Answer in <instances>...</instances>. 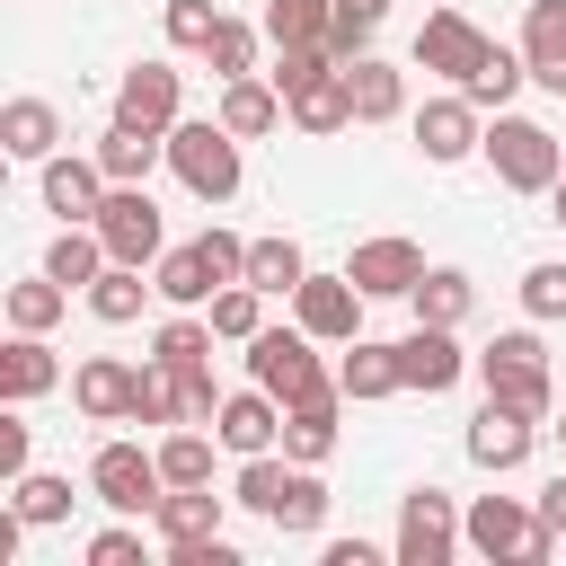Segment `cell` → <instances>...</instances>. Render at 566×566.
<instances>
[{
	"instance_id": "1",
	"label": "cell",
	"mask_w": 566,
	"mask_h": 566,
	"mask_svg": "<svg viewBox=\"0 0 566 566\" xmlns=\"http://www.w3.org/2000/svg\"><path fill=\"white\" fill-rule=\"evenodd\" d=\"M248 380L256 389H274L283 407H318V398H345L336 389V371L318 363V336L292 318V327H256L248 336Z\"/></svg>"
},
{
	"instance_id": "2",
	"label": "cell",
	"mask_w": 566,
	"mask_h": 566,
	"mask_svg": "<svg viewBox=\"0 0 566 566\" xmlns=\"http://www.w3.org/2000/svg\"><path fill=\"white\" fill-rule=\"evenodd\" d=\"M168 168H177V186L195 195V203H230L239 195V133L221 124V115H203V124H168Z\"/></svg>"
},
{
	"instance_id": "3",
	"label": "cell",
	"mask_w": 566,
	"mask_h": 566,
	"mask_svg": "<svg viewBox=\"0 0 566 566\" xmlns=\"http://www.w3.org/2000/svg\"><path fill=\"white\" fill-rule=\"evenodd\" d=\"M486 168H495V186H513V195H548V186L566 177V150H557L548 124L495 106V124H486Z\"/></svg>"
},
{
	"instance_id": "4",
	"label": "cell",
	"mask_w": 566,
	"mask_h": 566,
	"mask_svg": "<svg viewBox=\"0 0 566 566\" xmlns=\"http://www.w3.org/2000/svg\"><path fill=\"white\" fill-rule=\"evenodd\" d=\"M469 371L486 380V398H513V407H531L539 424L557 416V389H548V345H539L531 327H504V336H495Z\"/></svg>"
},
{
	"instance_id": "5",
	"label": "cell",
	"mask_w": 566,
	"mask_h": 566,
	"mask_svg": "<svg viewBox=\"0 0 566 566\" xmlns=\"http://www.w3.org/2000/svg\"><path fill=\"white\" fill-rule=\"evenodd\" d=\"M88 495L106 504V513H159V495H168V469H159V451H142V442H97L88 451Z\"/></svg>"
},
{
	"instance_id": "6",
	"label": "cell",
	"mask_w": 566,
	"mask_h": 566,
	"mask_svg": "<svg viewBox=\"0 0 566 566\" xmlns=\"http://www.w3.org/2000/svg\"><path fill=\"white\" fill-rule=\"evenodd\" d=\"M469 539H460V504L442 495V486H407L398 495V539H389V557L398 566H451Z\"/></svg>"
},
{
	"instance_id": "7",
	"label": "cell",
	"mask_w": 566,
	"mask_h": 566,
	"mask_svg": "<svg viewBox=\"0 0 566 566\" xmlns=\"http://www.w3.org/2000/svg\"><path fill=\"white\" fill-rule=\"evenodd\" d=\"M460 539L478 548V557H548L557 539H548V522H539V504H522V495H478L469 513H460Z\"/></svg>"
},
{
	"instance_id": "8",
	"label": "cell",
	"mask_w": 566,
	"mask_h": 566,
	"mask_svg": "<svg viewBox=\"0 0 566 566\" xmlns=\"http://www.w3.org/2000/svg\"><path fill=\"white\" fill-rule=\"evenodd\" d=\"M97 239H106V256H115V265H159L168 221H159L150 186H106V203H97Z\"/></svg>"
},
{
	"instance_id": "9",
	"label": "cell",
	"mask_w": 566,
	"mask_h": 566,
	"mask_svg": "<svg viewBox=\"0 0 566 566\" xmlns=\"http://www.w3.org/2000/svg\"><path fill=\"white\" fill-rule=\"evenodd\" d=\"M531 442H539V416L513 407V398H486V407L469 416V460H478L486 478H513V469L531 460Z\"/></svg>"
},
{
	"instance_id": "10",
	"label": "cell",
	"mask_w": 566,
	"mask_h": 566,
	"mask_svg": "<svg viewBox=\"0 0 566 566\" xmlns=\"http://www.w3.org/2000/svg\"><path fill=\"white\" fill-rule=\"evenodd\" d=\"M486 53H495V35H478V27L460 18V9H433V18L416 27V71H442L451 88H469Z\"/></svg>"
},
{
	"instance_id": "11",
	"label": "cell",
	"mask_w": 566,
	"mask_h": 566,
	"mask_svg": "<svg viewBox=\"0 0 566 566\" xmlns=\"http://www.w3.org/2000/svg\"><path fill=\"white\" fill-rule=\"evenodd\" d=\"M416 150H424L433 168H460L469 150H486L478 97H469V88H451V97H424V106H416Z\"/></svg>"
},
{
	"instance_id": "12",
	"label": "cell",
	"mask_w": 566,
	"mask_h": 566,
	"mask_svg": "<svg viewBox=\"0 0 566 566\" xmlns=\"http://www.w3.org/2000/svg\"><path fill=\"white\" fill-rule=\"evenodd\" d=\"M292 318H301L318 345H354V336H363V283H354V274H301Z\"/></svg>"
},
{
	"instance_id": "13",
	"label": "cell",
	"mask_w": 566,
	"mask_h": 566,
	"mask_svg": "<svg viewBox=\"0 0 566 566\" xmlns=\"http://www.w3.org/2000/svg\"><path fill=\"white\" fill-rule=\"evenodd\" d=\"M345 274L363 283V301H407V292L424 283V248H416V239H354Z\"/></svg>"
},
{
	"instance_id": "14",
	"label": "cell",
	"mask_w": 566,
	"mask_h": 566,
	"mask_svg": "<svg viewBox=\"0 0 566 566\" xmlns=\"http://www.w3.org/2000/svg\"><path fill=\"white\" fill-rule=\"evenodd\" d=\"M469 363H478V354H460V336H451V327H433V318H416V327L398 336V380H407V389H424V398H442Z\"/></svg>"
},
{
	"instance_id": "15",
	"label": "cell",
	"mask_w": 566,
	"mask_h": 566,
	"mask_svg": "<svg viewBox=\"0 0 566 566\" xmlns=\"http://www.w3.org/2000/svg\"><path fill=\"white\" fill-rule=\"evenodd\" d=\"M212 433H221V451H239V460H256V451H274L283 442V398L274 389H230L221 398V416H212Z\"/></svg>"
},
{
	"instance_id": "16",
	"label": "cell",
	"mask_w": 566,
	"mask_h": 566,
	"mask_svg": "<svg viewBox=\"0 0 566 566\" xmlns=\"http://www.w3.org/2000/svg\"><path fill=\"white\" fill-rule=\"evenodd\" d=\"M35 186H44V212H62V221H97V203H106V168H97V150L88 159H71V150H53L44 168H35Z\"/></svg>"
},
{
	"instance_id": "17",
	"label": "cell",
	"mask_w": 566,
	"mask_h": 566,
	"mask_svg": "<svg viewBox=\"0 0 566 566\" xmlns=\"http://www.w3.org/2000/svg\"><path fill=\"white\" fill-rule=\"evenodd\" d=\"M133 389H142V371L115 363V354H88V363L71 371V407H80L88 424H133Z\"/></svg>"
},
{
	"instance_id": "18",
	"label": "cell",
	"mask_w": 566,
	"mask_h": 566,
	"mask_svg": "<svg viewBox=\"0 0 566 566\" xmlns=\"http://www.w3.org/2000/svg\"><path fill=\"white\" fill-rule=\"evenodd\" d=\"M97 168H106L115 186H150V168H168V133H159V124L115 115V124L97 133Z\"/></svg>"
},
{
	"instance_id": "19",
	"label": "cell",
	"mask_w": 566,
	"mask_h": 566,
	"mask_svg": "<svg viewBox=\"0 0 566 566\" xmlns=\"http://www.w3.org/2000/svg\"><path fill=\"white\" fill-rule=\"evenodd\" d=\"M0 150L27 159V168H44V159L62 150V106H53V97H9V106H0Z\"/></svg>"
},
{
	"instance_id": "20",
	"label": "cell",
	"mask_w": 566,
	"mask_h": 566,
	"mask_svg": "<svg viewBox=\"0 0 566 566\" xmlns=\"http://www.w3.org/2000/svg\"><path fill=\"white\" fill-rule=\"evenodd\" d=\"M522 62L548 97H566V0H531L522 9Z\"/></svg>"
},
{
	"instance_id": "21",
	"label": "cell",
	"mask_w": 566,
	"mask_h": 566,
	"mask_svg": "<svg viewBox=\"0 0 566 566\" xmlns=\"http://www.w3.org/2000/svg\"><path fill=\"white\" fill-rule=\"evenodd\" d=\"M212 115H221L239 142H265V133H274L292 106H283V88H274L265 71H248V80H221V106H212Z\"/></svg>"
},
{
	"instance_id": "22",
	"label": "cell",
	"mask_w": 566,
	"mask_h": 566,
	"mask_svg": "<svg viewBox=\"0 0 566 566\" xmlns=\"http://www.w3.org/2000/svg\"><path fill=\"white\" fill-rule=\"evenodd\" d=\"M150 283H159V301H168V310H212V292H221V274H212L203 239H186V248H159Z\"/></svg>"
},
{
	"instance_id": "23",
	"label": "cell",
	"mask_w": 566,
	"mask_h": 566,
	"mask_svg": "<svg viewBox=\"0 0 566 566\" xmlns=\"http://www.w3.org/2000/svg\"><path fill=\"white\" fill-rule=\"evenodd\" d=\"M177 97H186V88H177V71H168V62H133V71L115 80V115L159 124V133L177 124Z\"/></svg>"
},
{
	"instance_id": "24",
	"label": "cell",
	"mask_w": 566,
	"mask_h": 566,
	"mask_svg": "<svg viewBox=\"0 0 566 566\" xmlns=\"http://www.w3.org/2000/svg\"><path fill=\"white\" fill-rule=\"evenodd\" d=\"M53 380H62V354H53L44 336L9 327V345H0V398H18V407H27V398H44Z\"/></svg>"
},
{
	"instance_id": "25",
	"label": "cell",
	"mask_w": 566,
	"mask_h": 566,
	"mask_svg": "<svg viewBox=\"0 0 566 566\" xmlns=\"http://www.w3.org/2000/svg\"><path fill=\"white\" fill-rule=\"evenodd\" d=\"M336 389L354 398V407H371V398H398L407 380H398V345H380V336H354L345 345V363H336Z\"/></svg>"
},
{
	"instance_id": "26",
	"label": "cell",
	"mask_w": 566,
	"mask_h": 566,
	"mask_svg": "<svg viewBox=\"0 0 566 566\" xmlns=\"http://www.w3.org/2000/svg\"><path fill=\"white\" fill-rule=\"evenodd\" d=\"M221 504H230V495H212V486H168L150 522H159L168 548H186V539H221Z\"/></svg>"
},
{
	"instance_id": "27",
	"label": "cell",
	"mask_w": 566,
	"mask_h": 566,
	"mask_svg": "<svg viewBox=\"0 0 566 566\" xmlns=\"http://www.w3.org/2000/svg\"><path fill=\"white\" fill-rule=\"evenodd\" d=\"M345 88H354V124H389V115L407 106V71H398V62H380V53L345 62Z\"/></svg>"
},
{
	"instance_id": "28",
	"label": "cell",
	"mask_w": 566,
	"mask_h": 566,
	"mask_svg": "<svg viewBox=\"0 0 566 566\" xmlns=\"http://www.w3.org/2000/svg\"><path fill=\"white\" fill-rule=\"evenodd\" d=\"M283 106H292V124H301V133H318V142H327V133H345V124H354V88H345V62H336V71H318L310 88H292Z\"/></svg>"
},
{
	"instance_id": "29",
	"label": "cell",
	"mask_w": 566,
	"mask_h": 566,
	"mask_svg": "<svg viewBox=\"0 0 566 566\" xmlns=\"http://www.w3.org/2000/svg\"><path fill=\"white\" fill-rule=\"evenodd\" d=\"M106 265H115V256H106L97 221H62V239L44 248V274H53V283H71V292H88V283H97Z\"/></svg>"
},
{
	"instance_id": "30",
	"label": "cell",
	"mask_w": 566,
	"mask_h": 566,
	"mask_svg": "<svg viewBox=\"0 0 566 566\" xmlns=\"http://www.w3.org/2000/svg\"><path fill=\"white\" fill-rule=\"evenodd\" d=\"M407 310H416V318H433V327H460V318L478 310V283H469L460 265H424V283L407 292Z\"/></svg>"
},
{
	"instance_id": "31",
	"label": "cell",
	"mask_w": 566,
	"mask_h": 566,
	"mask_svg": "<svg viewBox=\"0 0 566 566\" xmlns=\"http://www.w3.org/2000/svg\"><path fill=\"white\" fill-rule=\"evenodd\" d=\"M301 274H310L301 239H248V283H256L265 301H292V292H301Z\"/></svg>"
},
{
	"instance_id": "32",
	"label": "cell",
	"mask_w": 566,
	"mask_h": 566,
	"mask_svg": "<svg viewBox=\"0 0 566 566\" xmlns=\"http://www.w3.org/2000/svg\"><path fill=\"white\" fill-rule=\"evenodd\" d=\"M150 292H159V283H142V265H106V274L88 283V318H106V327H133Z\"/></svg>"
},
{
	"instance_id": "33",
	"label": "cell",
	"mask_w": 566,
	"mask_h": 566,
	"mask_svg": "<svg viewBox=\"0 0 566 566\" xmlns=\"http://www.w3.org/2000/svg\"><path fill=\"white\" fill-rule=\"evenodd\" d=\"M336 407H345V398H318V407H283V460H310V469H318V460L336 451Z\"/></svg>"
},
{
	"instance_id": "34",
	"label": "cell",
	"mask_w": 566,
	"mask_h": 566,
	"mask_svg": "<svg viewBox=\"0 0 566 566\" xmlns=\"http://www.w3.org/2000/svg\"><path fill=\"white\" fill-rule=\"evenodd\" d=\"M212 442H221V433H203V424H168V433H159L168 486H212Z\"/></svg>"
},
{
	"instance_id": "35",
	"label": "cell",
	"mask_w": 566,
	"mask_h": 566,
	"mask_svg": "<svg viewBox=\"0 0 566 566\" xmlns=\"http://www.w3.org/2000/svg\"><path fill=\"white\" fill-rule=\"evenodd\" d=\"M265 522H274V531H318V522H327V486H318L310 460H292V478H283V495H274Z\"/></svg>"
},
{
	"instance_id": "36",
	"label": "cell",
	"mask_w": 566,
	"mask_h": 566,
	"mask_svg": "<svg viewBox=\"0 0 566 566\" xmlns=\"http://www.w3.org/2000/svg\"><path fill=\"white\" fill-rule=\"evenodd\" d=\"M336 0H265V44H327Z\"/></svg>"
},
{
	"instance_id": "37",
	"label": "cell",
	"mask_w": 566,
	"mask_h": 566,
	"mask_svg": "<svg viewBox=\"0 0 566 566\" xmlns=\"http://www.w3.org/2000/svg\"><path fill=\"white\" fill-rule=\"evenodd\" d=\"M212 318H195V310H177L159 336H150V363H168V371H186V363H212Z\"/></svg>"
},
{
	"instance_id": "38",
	"label": "cell",
	"mask_w": 566,
	"mask_h": 566,
	"mask_svg": "<svg viewBox=\"0 0 566 566\" xmlns=\"http://www.w3.org/2000/svg\"><path fill=\"white\" fill-rule=\"evenodd\" d=\"M62 310H71V283H53V274H35V283H9V327L44 336Z\"/></svg>"
},
{
	"instance_id": "39",
	"label": "cell",
	"mask_w": 566,
	"mask_h": 566,
	"mask_svg": "<svg viewBox=\"0 0 566 566\" xmlns=\"http://www.w3.org/2000/svg\"><path fill=\"white\" fill-rule=\"evenodd\" d=\"M256 327H265V292H256V283H221V292H212V336H221V345H248Z\"/></svg>"
},
{
	"instance_id": "40",
	"label": "cell",
	"mask_w": 566,
	"mask_h": 566,
	"mask_svg": "<svg viewBox=\"0 0 566 566\" xmlns=\"http://www.w3.org/2000/svg\"><path fill=\"white\" fill-rule=\"evenodd\" d=\"M380 18H389V0H336L327 53H336V62H363V53H371V35H380Z\"/></svg>"
},
{
	"instance_id": "41",
	"label": "cell",
	"mask_w": 566,
	"mask_h": 566,
	"mask_svg": "<svg viewBox=\"0 0 566 566\" xmlns=\"http://www.w3.org/2000/svg\"><path fill=\"white\" fill-rule=\"evenodd\" d=\"M256 35H265V27H248V18H221V27H212V44H203L212 80H248V71H256Z\"/></svg>"
},
{
	"instance_id": "42",
	"label": "cell",
	"mask_w": 566,
	"mask_h": 566,
	"mask_svg": "<svg viewBox=\"0 0 566 566\" xmlns=\"http://www.w3.org/2000/svg\"><path fill=\"white\" fill-rule=\"evenodd\" d=\"M9 495H18V513H27V531H53V522H71V478H9Z\"/></svg>"
},
{
	"instance_id": "43",
	"label": "cell",
	"mask_w": 566,
	"mask_h": 566,
	"mask_svg": "<svg viewBox=\"0 0 566 566\" xmlns=\"http://www.w3.org/2000/svg\"><path fill=\"white\" fill-rule=\"evenodd\" d=\"M522 80H531V62L495 44V53L478 62V80H469V97H478V106H513V88H522Z\"/></svg>"
},
{
	"instance_id": "44",
	"label": "cell",
	"mask_w": 566,
	"mask_h": 566,
	"mask_svg": "<svg viewBox=\"0 0 566 566\" xmlns=\"http://www.w3.org/2000/svg\"><path fill=\"white\" fill-rule=\"evenodd\" d=\"M168 380H177V424H212V416H221L212 363H186V371H168Z\"/></svg>"
},
{
	"instance_id": "45",
	"label": "cell",
	"mask_w": 566,
	"mask_h": 566,
	"mask_svg": "<svg viewBox=\"0 0 566 566\" xmlns=\"http://www.w3.org/2000/svg\"><path fill=\"white\" fill-rule=\"evenodd\" d=\"M212 27H221V9H212V0H168V44H177V53H203V44H212Z\"/></svg>"
},
{
	"instance_id": "46",
	"label": "cell",
	"mask_w": 566,
	"mask_h": 566,
	"mask_svg": "<svg viewBox=\"0 0 566 566\" xmlns=\"http://www.w3.org/2000/svg\"><path fill=\"white\" fill-rule=\"evenodd\" d=\"M522 310L531 318H566V265H531L522 274Z\"/></svg>"
},
{
	"instance_id": "47",
	"label": "cell",
	"mask_w": 566,
	"mask_h": 566,
	"mask_svg": "<svg viewBox=\"0 0 566 566\" xmlns=\"http://www.w3.org/2000/svg\"><path fill=\"white\" fill-rule=\"evenodd\" d=\"M88 566H142V531H133V513H124L115 531L88 539Z\"/></svg>"
},
{
	"instance_id": "48",
	"label": "cell",
	"mask_w": 566,
	"mask_h": 566,
	"mask_svg": "<svg viewBox=\"0 0 566 566\" xmlns=\"http://www.w3.org/2000/svg\"><path fill=\"white\" fill-rule=\"evenodd\" d=\"M27 442H35V424H27L18 398H9V416H0V478H27Z\"/></svg>"
},
{
	"instance_id": "49",
	"label": "cell",
	"mask_w": 566,
	"mask_h": 566,
	"mask_svg": "<svg viewBox=\"0 0 566 566\" xmlns=\"http://www.w3.org/2000/svg\"><path fill=\"white\" fill-rule=\"evenodd\" d=\"M531 504H539V522H548V539H566V469H557V478H548V486H539Z\"/></svg>"
},
{
	"instance_id": "50",
	"label": "cell",
	"mask_w": 566,
	"mask_h": 566,
	"mask_svg": "<svg viewBox=\"0 0 566 566\" xmlns=\"http://www.w3.org/2000/svg\"><path fill=\"white\" fill-rule=\"evenodd\" d=\"M371 557H380L371 539H327V548H318V566H371Z\"/></svg>"
},
{
	"instance_id": "51",
	"label": "cell",
	"mask_w": 566,
	"mask_h": 566,
	"mask_svg": "<svg viewBox=\"0 0 566 566\" xmlns=\"http://www.w3.org/2000/svg\"><path fill=\"white\" fill-rule=\"evenodd\" d=\"M548 221H557V230H566V177H557V186H548Z\"/></svg>"
},
{
	"instance_id": "52",
	"label": "cell",
	"mask_w": 566,
	"mask_h": 566,
	"mask_svg": "<svg viewBox=\"0 0 566 566\" xmlns=\"http://www.w3.org/2000/svg\"><path fill=\"white\" fill-rule=\"evenodd\" d=\"M548 433H557V442H566V407H557V416H548Z\"/></svg>"
}]
</instances>
